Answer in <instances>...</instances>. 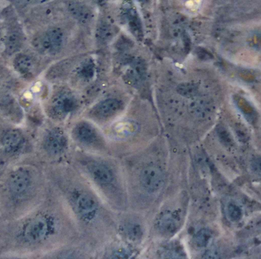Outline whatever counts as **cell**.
Masks as SVG:
<instances>
[{
	"label": "cell",
	"mask_w": 261,
	"mask_h": 259,
	"mask_svg": "<svg viewBox=\"0 0 261 259\" xmlns=\"http://www.w3.org/2000/svg\"><path fill=\"white\" fill-rule=\"evenodd\" d=\"M50 188L68 210L79 232L92 235L116 234V213L82 174L60 179Z\"/></svg>",
	"instance_id": "cell-1"
},
{
	"label": "cell",
	"mask_w": 261,
	"mask_h": 259,
	"mask_svg": "<svg viewBox=\"0 0 261 259\" xmlns=\"http://www.w3.org/2000/svg\"><path fill=\"white\" fill-rule=\"evenodd\" d=\"M7 223L15 243L26 247L45 246L64 236L79 232L68 210L52 189L38 208Z\"/></svg>",
	"instance_id": "cell-2"
},
{
	"label": "cell",
	"mask_w": 261,
	"mask_h": 259,
	"mask_svg": "<svg viewBox=\"0 0 261 259\" xmlns=\"http://www.w3.org/2000/svg\"><path fill=\"white\" fill-rule=\"evenodd\" d=\"M50 186L27 167H18L0 180V214L9 222L38 208L48 197Z\"/></svg>",
	"instance_id": "cell-3"
},
{
	"label": "cell",
	"mask_w": 261,
	"mask_h": 259,
	"mask_svg": "<svg viewBox=\"0 0 261 259\" xmlns=\"http://www.w3.org/2000/svg\"><path fill=\"white\" fill-rule=\"evenodd\" d=\"M81 165L82 175L113 212L130 211L126 180L114 167L94 159H86Z\"/></svg>",
	"instance_id": "cell-4"
},
{
	"label": "cell",
	"mask_w": 261,
	"mask_h": 259,
	"mask_svg": "<svg viewBox=\"0 0 261 259\" xmlns=\"http://www.w3.org/2000/svg\"><path fill=\"white\" fill-rule=\"evenodd\" d=\"M187 211L185 193L179 191L167 197L150 217V229L153 235L166 241L174 238L185 224Z\"/></svg>",
	"instance_id": "cell-5"
},
{
	"label": "cell",
	"mask_w": 261,
	"mask_h": 259,
	"mask_svg": "<svg viewBox=\"0 0 261 259\" xmlns=\"http://www.w3.org/2000/svg\"><path fill=\"white\" fill-rule=\"evenodd\" d=\"M147 216L128 211L116 214V234L122 241L138 246L145 240L148 232Z\"/></svg>",
	"instance_id": "cell-6"
},
{
	"label": "cell",
	"mask_w": 261,
	"mask_h": 259,
	"mask_svg": "<svg viewBox=\"0 0 261 259\" xmlns=\"http://www.w3.org/2000/svg\"><path fill=\"white\" fill-rule=\"evenodd\" d=\"M72 136L77 143L87 148L101 149L104 145L103 139L96 127L88 122H80L72 130Z\"/></svg>",
	"instance_id": "cell-7"
},
{
	"label": "cell",
	"mask_w": 261,
	"mask_h": 259,
	"mask_svg": "<svg viewBox=\"0 0 261 259\" xmlns=\"http://www.w3.org/2000/svg\"><path fill=\"white\" fill-rule=\"evenodd\" d=\"M43 149L51 157H59L68 148V138L61 128H53L44 135L42 141Z\"/></svg>",
	"instance_id": "cell-8"
},
{
	"label": "cell",
	"mask_w": 261,
	"mask_h": 259,
	"mask_svg": "<svg viewBox=\"0 0 261 259\" xmlns=\"http://www.w3.org/2000/svg\"><path fill=\"white\" fill-rule=\"evenodd\" d=\"M24 139L22 133L16 128H10L5 132L1 138V144L4 152L10 156L18 154L24 148Z\"/></svg>",
	"instance_id": "cell-9"
},
{
	"label": "cell",
	"mask_w": 261,
	"mask_h": 259,
	"mask_svg": "<svg viewBox=\"0 0 261 259\" xmlns=\"http://www.w3.org/2000/svg\"><path fill=\"white\" fill-rule=\"evenodd\" d=\"M101 259H139V252L137 246L123 242L107 248Z\"/></svg>",
	"instance_id": "cell-10"
},
{
	"label": "cell",
	"mask_w": 261,
	"mask_h": 259,
	"mask_svg": "<svg viewBox=\"0 0 261 259\" xmlns=\"http://www.w3.org/2000/svg\"><path fill=\"white\" fill-rule=\"evenodd\" d=\"M76 107V101L71 95L61 93L54 99L51 104V113L55 117H64Z\"/></svg>",
	"instance_id": "cell-11"
},
{
	"label": "cell",
	"mask_w": 261,
	"mask_h": 259,
	"mask_svg": "<svg viewBox=\"0 0 261 259\" xmlns=\"http://www.w3.org/2000/svg\"><path fill=\"white\" fill-rule=\"evenodd\" d=\"M159 259H189L187 251L177 240H169L158 250Z\"/></svg>",
	"instance_id": "cell-12"
},
{
	"label": "cell",
	"mask_w": 261,
	"mask_h": 259,
	"mask_svg": "<svg viewBox=\"0 0 261 259\" xmlns=\"http://www.w3.org/2000/svg\"><path fill=\"white\" fill-rule=\"evenodd\" d=\"M122 107V102L118 99H106L94 107L93 115L98 119H110L120 111Z\"/></svg>",
	"instance_id": "cell-13"
},
{
	"label": "cell",
	"mask_w": 261,
	"mask_h": 259,
	"mask_svg": "<svg viewBox=\"0 0 261 259\" xmlns=\"http://www.w3.org/2000/svg\"><path fill=\"white\" fill-rule=\"evenodd\" d=\"M64 36L59 29H49L42 38L41 44L44 50L50 54L59 52L64 45Z\"/></svg>",
	"instance_id": "cell-14"
},
{
	"label": "cell",
	"mask_w": 261,
	"mask_h": 259,
	"mask_svg": "<svg viewBox=\"0 0 261 259\" xmlns=\"http://www.w3.org/2000/svg\"><path fill=\"white\" fill-rule=\"evenodd\" d=\"M139 131L140 125L132 120L121 121L112 127V134L119 139H130Z\"/></svg>",
	"instance_id": "cell-15"
},
{
	"label": "cell",
	"mask_w": 261,
	"mask_h": 259,
	"mask_svg": "<svg viewBox=\"0 0 261 259\" xmlns=\"http://www.w3.org/2000/svg\"><path fill=\"white\" fill-rule=\"evenodd\" d=\"M213 239V232L207 228H202L193 234L192 244L196 249H205L211 244Z\"/></svg>",
	"instance_id": "cell-16"
},
{
	"label": "cell",
	"mask_w": 261,
	"mask_h": 259,
	"mask_svg": "<svg viewBox=\"0 0 261 259\" xmlns=\"http://www.w3.org/2000/svg\"><path fill=\"white\" fill-rule=\"evenodd\" d=\"M48 259H90V255L84 249L70 247L60 251Z\"/></svg>",
	"instance_id": "cell-17"
},
{
	"label": "cell",
	"mask_w": 261,
	"mask_h": 259,
	"mask_svg": "<svg viewBox=\"0 0 261 259\" xmlns=\"http://www.w3.org/2000/svg\"><path fill=\"white\" fill-rule=\"evenodd\" d=\"M14 67L21 74L29 75L33 71V60L29 55H18L14 60Z\"/></svg>",
	"instance_id": "cell-18"
},
{
	"label": "cell",
	"mask_w": 261,
	"mask_h": 259,
	"mask_svg": "<svg viewBox=\"0 0 261 259\" xmlns=\"http://www.w3.org/2000/svg\"><path fill=\"white\" fill-rule=\"evenodd\" d=\"M190 112L193 117L204 119L211 112V105L206 100L199 99L190 104Z\"/></svg>",
	"instance_id": "cell-19"
},
{
	"label": "cell",
	"mask_w": 261,
	"mask_h": 259,
	"mask_svg": "<svg viewBox=\"0 0 261 259\" xmlns=\"http://www.w3.org/2000/svg\"><path fill=\"white\" fill-rule=\"evenodd\" d=\"M69 11L76 19L81 22H88L91 18L92 13L90 9L79 3H71L69 4Z\"/></svg>",
	"instance_id": "cell-20"
},
{
	"label": "cell",
	"mask_w": 261,
	"mask_h": 259,
	"mask_svg": "<svg viewBox=\"0 0 261 259\" xmlns=\"http://www.w3.org/2000/svg\"><path fill=\"white\" fill-rule=\"evenodd\" d=\"M22 40L21 35L18 32H12L8 35L6 39V51L9 54H13L19 50Z\"/></svg>",
	"instance_id": "cell-21"
},
{
	"label": "cell",
	"mask_w": 261,
	"mask_h": 259,
	"mask_svg": "<svg viewBox=\"0 0 261 259\" xmlns=\"http://www.w3.org/2000/svg\"><path fill=\"white\" fill-rule=\"evenodd\" d=\"M227 216L231 221L239 222L243 217L242 208L234 203H230L226 208Z\"/></svg>",
	"instance_id": "cell-22"
},
{
	"label": "cell",
	"mask_w": 261,
	"mask_h": 259,
	"mask_svg": "<svg viewBox=\"0 0 261 259\" xmlns=\"http://www.w3.org/2000/svg\"><path fill=\"white\" fill-rule=\"evenodd\" d=\"M178 91L182 96L191 97L196 95L197 87L193 84H182L178 87Z\"/></svg>",
	"instance_id": "cell-23"
},
{
	"label": "cell",
	"mask_w": 261,
	"mask_h": 259,
	"mask_svg": "<svg viewBox=\"0 0 261 259\" xmlns=\"http://www.w3.org/2000/svg\"><path fill=\"white\" fill-rule=\"evenodd\" d=\"M200 259H221V252L216 247H208L201 255Z\"/></svg>",
	"instance_id": "cell-24"
},
{
	"label": "cell",
	"mask_w": 261,
	"mask_h": 259,
	"mask_svg": "<svg viewBox=\"0 0 261 259\" xmlns=\"http://www.w3.org/2000/svg\"><path fill=\"white\" fill-rule=\"evenodd\" d=\"M218 133H219V138H220L221 141L223 142L225 145H231L233 143L232 139H231V136H230L229 133L227 131L225 128H219L218 130Z\"/></svg>",
	"instance_id": "cell-25"
},
{
	"label": "cell",
	"mask_w": 261,
	"mask_h": 259,
	"mask_svg": "<svg viewBox=\"0 0 261 259\" xmlns=\"http://www.w3.org/2000/svg\"><path fill=\"white\" fill-rule=\"evenodd\" d=\"M251 168L255 172L261 173V157L254 158L251 162Z\"/></svg>",
	"instance_id": "cell-26"
},
{
	"label": "cell",
	"mask_w": 261,
	"mask_h": 259,
	"mask_svg": "<svg viewBox=\"0 0 261 259\" xmlns=\"http://www.w3.org/2000/svg\"><path fill=\"white\" fill-rule=\"evenodd\" d=\"M8 166V159L5 156L0 154V177L3 176Z\"/></svg>",
	"instance_id": "cell-27"
},
{
	"label": "cell",
	"mask_w": 261,
	"mask_h": 259,
	"mask_svg": "<svg viewBox=\"0 0 261 259\" xmlns=\"http://www.w3.org/2000/svg\"><path fill=\"white\" fill-rule=\"evenodd\" d=\"M255 227L256 229H258L261 230V217H260V219H258V220L256 221Z\"/></svg>",
	"instance_id": "cell-28"
},
{
	"label": "cell",
	"mask_w": 261,
	"mask_h": 259,
	"mask_svg": "<svg viewBox=\"0 0 261 259\" xmlns=\"http://www.w3.org/2000/svg\"><path fill=\"white\" fill-rule=\"evenodd\" d=\"M3 259H22V258H15V257H12V258H3Z\"/></svg>",
	"instance_id": "cell-29"
},
{
	"label": "cell",
	"mask_w": 261,
	"mask_h": 259,
	"mask_svg": "<svg viewBox=\"0 0 261 259\" xmlns=\"http://www.w3.org/2000/svg\"><path fill=\"white\" fill-rule=\"evenodd\" d=\"M0 219H1V214H0Z\"/></svg>",
	"instance_id": "cell-30"
}]
</instances>
